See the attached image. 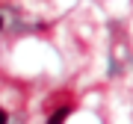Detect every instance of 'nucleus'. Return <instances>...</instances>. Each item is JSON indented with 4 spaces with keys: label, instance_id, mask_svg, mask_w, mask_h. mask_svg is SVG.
Wrapping results in <instances>:
<instances>
[{
    "label": "nucleus",
    "instance_id": "nucleus-1",
    "mask_svg": "<svg viewBox=\"0 0 133 124\" xmlns=\"http://www.w3.org/2000/svg\"><path fill=\"white\" fill-rule=\"evenodd\" d=\"M74 112V106L71 104H65V106H59L56 112H50V118H48V124H65L68 121V115Z\"/></svg>",
    "mask_w": 133,
    "mask_h": 124
},
{
    "label": "nucleus",
    "instance_id": "nucleus-2",
    "mask_svg": "<svg viewBox=\"0 0 133 124\" xmlns=\"http://www.w3.org/2000/svg\"><path fill=\"white\" fill-rule=\"evenodd\" d=\"M0 124H9V112H6L3 106H0Z\"/></svg>",
    "mask_w": 133,
    "mask_h": 124
},
{
    "label": "nucleus",
    "instance_id": "nucleus-3",
    "mask_svg": "<svg viewBox=\"0 0 133 124\" xmlns=\"http://www.w3.org/2000/svg\"><path fill=\"white\" fill-rule=\"evenodd\" d=\"M0 30H3V18H0Z\"/></svg>",
    "mask_w": 133,
    "mask_h": 124
}]
</instances>
